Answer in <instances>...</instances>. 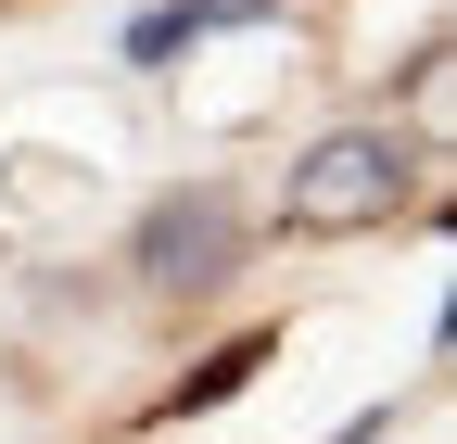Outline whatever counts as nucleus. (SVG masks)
<instances>
[{"mask_svg": "<svg viewBox=\"0 0 457 444\" xmlns=\"http://www.w3.org/2000/svg\"><path fill=\"white\" fill-rule=\"evenodd\" d=\"M420 203V140L407 127H330L279 178V242H369Z\"/></svg>", "mask_w": 457, "mask_h": 444, "instance_id": "1", "label": "nucleus"}, {"mask_svg": "<svg viewBox=\"0 0 457 444\" xmlns=\"http://www.w3.org/2000/svg\"><path fill=\"white\" fill-rule=\"evenodd\" d=\"M242 254H254L242 191L191 178V191H165L140 229H128V280H140V292H165V305H204V292H228V280H242Z\"/></svg>", "mask_w": 457, "mask_h": 444, "instance_id": "2", "label": "nucleus"}, {"mask_svg": "<svg viewBox=\"0 0 457 444\" xmlns=\"http://www.w3.org/2000/svg\"><path fill=\"white\" fill-rule=\"evenodd\" d=\"M267 356H279V330H228V343H216V356H204V368L179 381V394H153L140 419H153V432H179V419H204V407H228V394H242V381H254Z\"/></svg>", "mask_w": 457, "mask_h": 444, "instance_id": "3", "label": "nucleus"}]
</instances>
